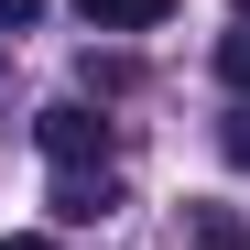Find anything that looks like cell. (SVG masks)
<instances>
[{
	"instance_id": "obj_1",
	"label": "cell",
	"mask_w": 250,
	"mask_h": 250,
	"mask_svg": "<svg viewBox=\"0 0 250 250\" xmlns=\"http://www.w3.org/2000/svg\"><path fill=\"white\" fill-rule=\"evenodd\" d=\"M33 142H44L55 174H109V120H98L87 98H55L44 120H33Z\"/></svg>"
},
{
	"instance_id": "obj_2",
	"label": "cell",
	"mask_w": 250,
	"mask_h": 250,
	"mask_svg": "<svg viewBox=\"0 0 250 250\" xmlns=\"http://www.w3.org/2000/svg\"><path fill=\"white\" fill-rule=\"evenodd\" d=\"M185 0H76V22L87 33H152V22H174Z\"/></svg>"
},
{
	"instance_id": "obj_3",
	"label": "cell",
	"mask_w": 250,
	"mask_h": 250,
	"mask_svg": "<svg viewBox=\"0 0 250 250\" xmlns=\"http://www.w3.org/2000/svg\"><path fill=\"white\" fill-rule=\"evenodd\" d=\"M109 207H120L109 174H55V218H109Z\"/></svg>"
},
{
	"instance_id": "obj_4",
	"label": "cell",
	"mask_w": 250,
	"mask_h": 250,
	"mask_svg": "<svg viewBox=\"0 0 250 250\" xmlns=\"http://www.w3.org/2000/svg\"><path fill=\"white\" fill-rule=\"evenodd\" d=\"M196 250H250V218L239 207H196Z\"/></svg>"
},
{
	"instance_id": "obj_5",
	"label": "cell",
	"mask_w": 250,
	"mask_h": 250,
	"mask_svg": "<svg viewBox=\"0 0 250 250\" xmlns=\"http://www.w3.org/2000/svg\"><path fill=\"white\" fill-rule=\"evenodd\" d=\"M218 76L250 98V22H229V33H218Z\"/></svg>"
},
{
	"instance_id": "obj_6",
	"label": "cell",
	"mask_w": 250,
	"mask_h": 250,
	"mask_svg": "<svg viewBox=\"0 0 250 250\" xmlns=\"http://www.w3.org/2000/svg\"><path fill=\"white\" fill-rule=\"evenodd\" d=\"M0 250H65V239H44V229H22V239H0Z\"/></svg>"
},
{
	"instance_id": "obj_7",
	"label": "cell",
	"mask_w": 250,
	"mask_h": 250,
	"mask_svg": "<svg viewBox=\"0 0 250 250\" xmlns=\"http://www.w3.org/2000/svg\"><path fill=\"white\" fill-rule=\"evenodd\" d=\"M33 11H44V0H0V22H33Z\"/></svg>"
}]
</instances>
